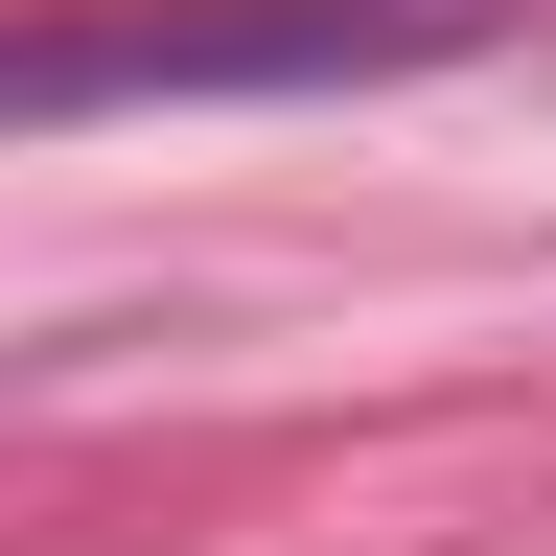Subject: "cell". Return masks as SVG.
Masks as SVG:
<instances>
[{"label":"cell","mask_w":556,"mask_h":556,"mask_svg":"<svg viewBox=\"0 0 556 556\" xmlns=\"http://www.w3.org/2000/svg\"><path fill=\"white\" fill-rule=\"evenodd\" d=\"M510 47V0H116V24L0 47V139L47 116H163V93H394V70Z\"/></svg>","instance_id":"cell-1"}]
</instances>
